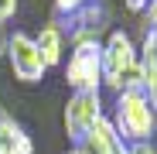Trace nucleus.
Wrapping results in <instances>:
<instances>
[{
    "label": "nucleus",
    "mask_w": 157,
    "mask_h": 154,
    "mask_svg": "<svg viewBox=\"0 0 157 154\" xmlns=\"http://www.w3.org/2000/svg\"><path fill=\"white\" fill-rule=\"evenodd\" d=\"M17 14V0H0V24H7Z\"/></svg>",
    "instance_id": "14"
},
{
    "label": "nucleus",
    "mask_w": 157,
    "mask_h": 154,
    "mask_svg": "<svg viewBox=\"0 0 157 154\" xmlns=\"http://www.w3.org/2000/svg\"><path fill=\"white\" fill-rule=\"evenodd\" d=\"M62 75L72 93H102V41L72 45L68 58L62 62Z\"/></svg>",
    "instance_id": "3"
},
{
    "label": "nucleus",
    "mask_w": 157,
    "mask_h": 154,
    "mask_svg": "<svg viewBox=\"0 0 157 154\" xmlns=\"http://www.w3.org/2000/svg\"><path fill=\"white\" fill-rule=\"evenodd\" d=\"M147 4H150V0H123V7H126L130 14H144V10H147Z\"/></svg>",
    "instance_id": "15"
},
{
    "label": "nucleus",
    "mask_w": 157,
    "mask_h": 154,
    "mask_svg": "<svg viewBox=\"0 0 157 154\" xmlns=\"http://www.w3.org/2000/svg\"><path fill=\"white\" fill-rule=\"evenodd\" d=\"M4 45H7V38H4V34H0V55H4Z\"/></svg>",
    "instance_id": "16"
},
{
    "label": "nucleus",
    "mask_w": 157,
    "mask_h": 154,
    "mask_svg": "<svg viewBox=\"0 0 157 154\" xmlns=\"http://www.w3.org/2000/svg\"><path fill=\"white\" fill-rule=\"evenodd\" d=\"M144 31H154L157 34V0H150V4H147V10H144Z\"/></svg>",
    "instance_id": "12"
},
{
    "label": "nucleus",
    "mask_w": 157,
    "mask_h": 154,
    "mask_svg": "<svg viewBox=\"0 0 157 154\" xmlns=\"http://www.w3.org/2000/svg\"><path fill=\"white\" fill-rule=\"evenodd\" d=\"M137 79H140L137 41L123 28H113L102 38V89H109L116 96L123 89H137Z\"/></svg>",
    "instance_id": "1"
},
{
    "label": "nucleus",
    "mask_w": 157,
    "mask_h": 154,
    "mask_svg": "<svg viewBox=\"0 0 157 154\" xmlns=\"http://www.w3.org/2000/svg\"><path fill=\"white\" fill-rule=\"evenodd\" d=\"M99 116H106V99H102V93H72L65 99V110H62L65 137L72 144H78V140L86 137V130Z\"/></svg>",
    "instance_id": "5"
},
{
    "label": "nucleus",
    "mask_w": 157,
    "mask_h": 154,
    "mask_svg": "<svg viewBox=\"0 0 157 154\" xmlns=\"http://www.w3.org/2000/svg\"><path fill=\"white\" fill-rule=\"evenodd\" d=\"M82 4H86V0H55V14L58 17H68L72 10H78Z\"/></svg>",
    "instance_id": "11"
},
{
    "label": "nucleus",
    "mask_w": 157,
    "mask_h": 154,
    "mask_svg": "<svg viewBox=\"0 0 157 154\" xmlns=\"http://www.w3.org/2000/svg\"><path fill=\"white\" fill-rule=\"evenodd\" d=\"M75 147H78V154H123L126 144H123V137L116 134V127L109 123V116H99Z\"/></svg>",
    "instance_id": "7"
},
{
    "label": "nucleus",
    "mask_w": 157,
    "mask_h": 154,
    "mask_svg": "<svg viewBox=\"0 0 157 154\" xmlns=\"http://www.w3.org/2000/svg\"><path fill=\"white\" fill-rule=\"evenodd\" d=\"M0 154H34L31 134L7 110H0Z\"/></svg>",
    "instance_id": "10"
},
{
    "label": "nucleus",
    "mask_w": 157,
    "mask_h": 154,
    "mask_svg": "<svg viewBox=\"0 0 157 154\" xmlns=\"http://www.w3.org/2000/svg\"><path fill=\"white\" fill-rule=\"evenodd\" d=\"M123 154H157V147H154L150 140H140V144H126Z\"/></svg>",
    "instance_id": "13"
},
{
    "label": "nucleus",
    "mask_w": 157,
    "mask_h": 154,
    "mask_svg": "<svg viewBox=\"0 0 157 154\" xmlns=\"http://www.w3.org/2000/svg\"><path fill=\"white\" fill-rule=\"evenodd\" d=\"M65 154H78V147H68V151H65Z\"/></svg>",
    "instance_id": "17"
},
{
    "label": "nucleus",
    "mask_w": 157,
    "mask_h": 154,
    "mask_svg": "<svg viewBox=\"0 0 157 154\" xmlns=\"http://www.w3.org/2000/svg\"><path fill=\"white\" fill-rule=\"evenodd\" d=\"M62 24V31L68 38V45L78 41H102V31L109 28V14L102 0H86L78 10H72L68 17H55Z\"/></svg>",
    "instance_id": "6"
},
{
    "label": "nucleus",
    "mask_w": 157,
    "mask_h": 154,
    "mask_svg": "<svg viewBox=\"0 0 157 154\" xmlns=\"http://www.w3.org/2000/svg\"><path fill=\"white\" fill-rule=\"evenodd\" d=\"M109 123L116 127V134L123 137V144H140L150 140L157 130V110L150 106V99L140 89H123L113 96L109 103Z\"/></svg>",
    "instance_id": "2"
},
{
    "label": "nucleus",
    "mask_w": 157,
    "mask_h": 154,
    "mask_svg": "<svg viewBox=\"0 0 157 154\" xmlns=\"http://www.w3.org/2000/svg\"><path fill=\"white\" fill-rule=\"evenodd\" d=\"M140 51V79H137V89L150 99V106L157 110V34L154 31H144V41L137 45Z\"/></svg>",
    "instance_id": "8"
},
{
    "label": "nucleus",
    "mask_w": 157,
    "mask_h": 154,
    "mask_svg": "<svg viewBox=\"0 0 157 154\" xmlns=\"http://www.w3.org/2000/svg\"><path fill=\"white\" fill-rule=\"evenodd\" d=\"M34 45H38V51H41V58H44L48 69H55V65L65 62V45H68V38H65L62 24H58L55 17H51L48 24H41V31L34 34Z\"/></svg>",
    "instance_id": "9"
},
{
    "label": "nucleus",
    "mask_w": 157,
    "mask_h": 154,
    "mask_svg": "<svg viewBox=\"0 0 157 154\" xmlns=\"http://www.w3.org/2000/svg\"><path fill=\"white\" fill-rule=\"evenodd\" d=\"M4 55H7V65L14 72V79L24 82V86H38L48 75V65L41 58L38 45H34V34H28V31H14L4 45Z\"/></svg>",
    "instance_id": "4"
}]
</instances>
